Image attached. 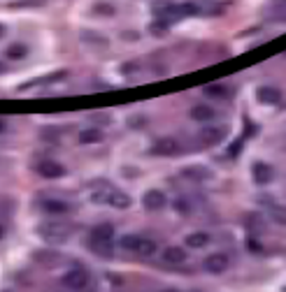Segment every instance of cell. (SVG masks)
<instances>
[{
  "label": "cell",
  "mask_w": 286,
  "mask_h": 292,
  "mask_svg": "<svg viewBox=\"0 0 286 292\" xmlns=\"http://www.w3.org/2000/svg\"><path fill=\"white\" fill-rule=\"evenodd\" d=\"M28 49L23 44H12V47H7V58L12 60H19V58H26Z\"/></svg>",
  "instance_id": "obj_20"
},
{
  "label": "cell",
  "mask_w": 286,
  "mask_h": 292,
  "mask_svg": "<svg viewBox=\"0 0 286 292\" xmlns=\"http://www.w3.org/2000/svg\"><path fill=\"white\" fill-rule=\"evenodd\" d=\"M79 142H82V144H98V142H102V133L95 130V128L82 130V133H79Z\"/></svg>",
  "instance_id": "obj_17"
},
{
  "label": "cell",
  "mask_w": 286,
  "mask_h": 292,
  "mask_svg": "<svg viewBox=\"0 0 286 292\" xmlns=\"http://www.w3.org/2000/svg\"><path fill=\"white\" fill-rule=\"evenodd\" d=\"M63 286L75 292L84 290V288L89 286V274L84 272V269H72V272H68L63 276Z\"/></svg>",
  "instance_id": "obj_3"
},
{
  "label": "cell",
  "mask_w": 286,
  "mask_h": 292,
  "mask_svg": "<svg viewBox=\"0 0 286 292\" xmlns=\"http://www.w3.org/2000/svg\"><path fill=\"white\" fill-rule=\"evenodd\" d=\"M156 251H158V244L154 239H140V244L135 248V253L140 258H151V255H156Z\"/></svg>",
  "instance_id": "obj_15"
},
{
  "label": "cell",
  "mask_w": 286,
  "mask_h": 292,
  "mask_svg": "<svg viewBox=\"0 0 286 292\" xmlns=\"http://www.w3.org/2000/svg\"><path fill=\"white\" fill-rule=\"evenodd\" d=\"M5 128H7V126H5V121H0V133H5Z\"/></svg>",
  "instance_id": "obj_24"
},
{
  "label": "cell",
  "mask_w": 286,
  "mask_h": 292,
  "mask_svg": "<svg viewBox=\"0 0 286 292\" xmlns=\"http://www.w3.org/2000/svg\"><path fill=\"white\" fill-rule=\"evenodd\" d=\"M252 174H254V181H256L259 186H268V183L273 181V176H275L273 167L266 165V162H256L254 169H252Z\"/></svg>",
  "instance_id": "obj_10"
},
{
  "label": "cell",
  "mask_w": 286,
  "mask_h": 292,
  "mask_svg": "<svg viewBox=\"0 0 286 292\" xmlns=\"http://www.w3.org/2000/svg\"><path fill=\"white\" fill-rule=\"evenodd\" d=\"M35 172L44 176V179H61L63 174H65V167L61 162H54V160H42L35 165Z\"/></svg>",
  "instance_id": "obj_4"
},
{
  "label": "cell",
  "mask_w": 286,
  "mask_h": 292,
  "mask_svg": "<svg viewBox=\"0 0 286 292\" xmlns=\"http://www.w3.org/2000/svg\"><path fill=\"white\" fill-rule=\"evenodd\" d=\"M42 211L49 213V216H65V213H70V204L63 199H44Z\"/></svg>",
  "instance_id": "obj_9"
},
{
  "label": "cell",
  "mask_w": 286,
  "mask_h": 292,
  "mask_svg": "<svg viewBox=\"0 0 286 292\" xmlns=\"http://www.w3.org/2000/svg\"><path fill=\"white\" fill-rule=\"evenodd\" d=\"M177 14H179V19L182 16H191V14H198V7L193 2H184V5L177 7Z\"/></svg>",
  "instance_id": "obj_21"
},
{
  "label": "cell",
  "mask_w": 286,
  "mask_h": 292,
  "mask_svg": "<svg viewBox=\"0 0 286 292\" xmlns=\"http://www.w3.org/2000/svg\"><path fill=\"white\" fill-rule=\"evenodd\" d=\"M95 9H98V12H102V14H112V7H109V5H98Z\"/></svg>",
  "instance_id": "obj_23"
},
{
  "label": "cell",
  "mask_w": 286,
  "mask_h": 292,
  "mask_svg": "<svg viewBox=\"0 0 286 292\" xmlns=\"http://www.w3.org/2000/svg\"><path fill=\"white\" fill-rule=\"evenodd\" d=\"M165 202H168V199H165V195L161 193V190H147L144 197H142L144 209H149V211H158V209H163Z\"/></svg>",
  "instance_id": "obj_8"
},
{
  "label": "cell",
  "mask_w": 286,
  "mask_h": 292,
  "mask_svg": "<svg viewBox=\"0 0 286 292\" xmlns=\"http://www.w3.org/2000/svg\"><path fill=\"white\" fill-rule=\"evenodd\" d=\"M2 35H5V28H2V26H0V37H2Z\"/></svg>",
  "instance_id": "obj_26"
},
{
  "label": "cell",
  "mask_w": 286,
  "mask_h": 292,
  "mask_svg": "<svg viewBox=\"0 0 286 292\" xmlns=\"http://www.w3.org/2000/svg\"><path fill=\"white\" fill-rule=\"evenodd\" d=\"M163 260L168 265H184L186 262V251L182 246H168L163 251Z\"/></svg>",
  "instance_id": "obj_12"
},
{
  "label": "cell",
  "mask_w": 286,
  "mask_h": 292,
  "mask_svg": "<svg viewBox=\"0 0 286 292\" xmlns=\"http://www.w3.org/2000/svg\"><path fill=\"white\" fill-rule=\"evenodd\" d=\"M0 72H2V65H0Z\"/></svg>",
  "instance_id": "obj_27"
},
{
  "label": "cell",
  "mask_w": 286,
  "mask_h": 292,
  "mask_svg": "<svg viewBox=\"0 0 286 292\" xmlns=\"http://www.w3.org/2000/svg\"><path fill=\"white\" fill-rule=\"evenodd\" d=\"M217 114H214V109L207 105H196L193 109H191V119L198 121V123H210L212 119H214Z\"/></svg>",
  "instance_id": "obj_14"
},
{
  "label": "cell",
  "mask_w": 286,
  "mask_h": 292,
  "mask_svg": "<svg viewBox=\"0 0 286 292\" xmlns=\"http://www.w3.org/2000/svg\"><path fill=\"white\" fill-rule=\"evenodd\" d=\"M2 234H5V227L0 225V239H2Z\"/></svg>",
  "instance_id": "obj_25"
},
{
  "label": "cell",
  "mask_w": 286,
  "mask_h": 292,
  "mask_svg": "<svg viewBox=\"0 0 286 292\" xmlns=\"http://www.w3.org/2000/svg\"><path fill=\"white\" fill-rule=\"evenodd\" d=\"M228 265H231V260L224 253H214V255H210V258L205 260V269L210 274H224L228 269Z\"/></svg>",
  "instance_id": "obj_6"
},
{
  "label": "cell",
  "mask_w": 286,
  "mask_h": 292,
  "mask_svg": "<svg viewBox=\"0 0 286 292\" xmlns=\"http://www.w3.org/2000/svg\"><path fill=\"white\" fill-rule=\"evenodd\" d=\"M256 98H259V102H263V105H280L282 102V93L273 86H261L259 91H256Z\"/></svg>",
  "instance_id": "obj_11"
},
{
  "label": "cell",
  "mask_w": 286,
  "mask_h": 292,
  "mask_svg": "<svg viewBox=\"0 0 286 292\" xmlns=\"http://www.w3.org/2000/svg\"><path fill=\"white\" fill-rule=\"evenodd\" d=\"M105 204L114 206V209H128V206H130V197L126 193H121V190H114V188H112Z\"/></svg>",
  "instance_id": "obj_13"
},
{
  "label": "cell",
  "mask_w": 286,
  "mask_h": 292,
  "mask_svg": "<svg viewBox=\"0 0 286 292\" xmlns=\"http://www.w3.org/2000/svg\"><path fill=\"white\" fill-rule=\"evenodd\" d=\"M200 144L203 146H214L219 144V142L226 137V130L224 128H217V126H212V128H205V130H200Z\"/></svg>",
  "instance_id": "obj_7"
},
{
  "label": "cell",
  "mask_w": 286,
  "mask_h": 292,
  "mask_svg": "<svg viewBox=\"0 0 286 292\" xmlns=\"http://www.w3.org/2000/svg\"><path fill=\"white\" fill-rule=\"evenodd\" d=\"M112 239H114V225L109 223L95 225L91 232V246L95 248V253H102V255H112Z\"/></svg>",
  "instance_id": "obj_1"
},
{
  "label": "cell",
  "mask_w": 286,
  "mask_h": 292,
  "mask_svg": "<svg viewBox=\"0 0 286 292\" xmlns=\"http://www.w3.org/2000/svg\"><path fill=\"white\" fill-rule=\"evenodd\" d=\"M179 142L172 140V137H163V140H158L156 144L151 146V153L154 155H175V153H179Z\"/></svg>",
  "instance_id": "obj_5"
},
{
  "label": "cell",
  "mask_w": 286,
  "mask_h": 292,
  "mask_svg": "<svg viewBox=\"0 0 286 292\" xmlns=\"http://www.w3.org/2000/svg\"><path fill=\"white\" fill-rule=\"evenodd\" d=\"M207 244H210V234L207 232H193L186 237V246L189 248H205Z\"/></svg>",
  "instance_id": "obj_16"
},
{
  "label": "cell",
  "mask_w": 286,
  "mask_h": 292,
  "mask_svg": "<svg viewBox=\"0 0 286 292\" xmlns=\"http://www.w3.org/2000/svg\"><path fill=\"white\" fill-rule=\"evenodd\" d=\"M40 234H42V239L49 241V244H63V241L70 239L72 227L63 225V223H47V225L40 227Z\"/></svg>",
  "instance_id": "obj_2"
},
{
  "label": "cell",
  "mask_w": 286,
  "mask_h": 292,
  "mask_svg": "<svg viewBox=\"0 0 286 292\" xmlns=\"http://www.w3.org/2000/svg\"><path fill=\"white\" fill-rule=\"evenodd\" d=\"M205 93L207 95H212V98H228V95H231V91H228V88L226 86H219V84H212V86H207L205 88Z\"/></svg>",
  "instance_id": "obj_19"
},
{
  "label": "cell",
  "mask_w": 286,
  "mask_h": 292,
  "mask_svg": "<svg viewBox=\"0 0 286 292\" xmlns=\"http://www.w3.org/2000/svg\"><path fill=\"white\" fill-rule=\"evenodd\" d=\"M165 28H168L165 21H154V23H151V33H163Z\"/></svg>",
  "instance_id": "obj_22"
},
{
  "label": "cell",
  "mask_w": 286,
  "mask_h": 292,
  "mask_svg": "<svg viewBox=\"0 0 286 292\" xmlns=\"http://www.w3.org/2000/svg\"><path fill=\"white\" fill-rule=\"evenodd\" d=\"M137 244H140V237H137V234H123L121 239H119V248H121V251H128V253H135Z\"/></svg>",
  "instance_id": "obj_18"
}]
</instances>
